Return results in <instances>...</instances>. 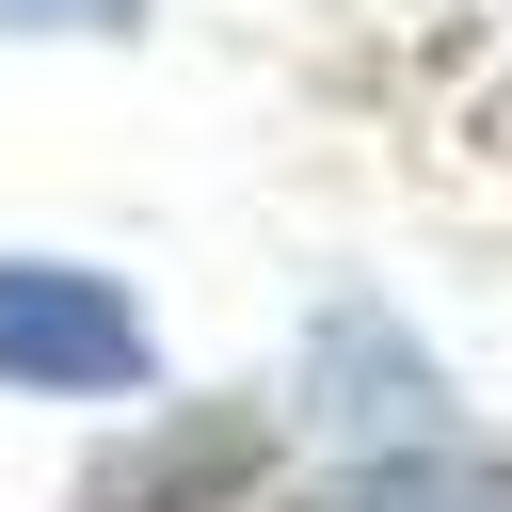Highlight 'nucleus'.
I'll return each instance as SVG.
<instances>
[{
  "label": "nucleus",
  "instance_id": "f03ea898",
  "mask_svg": "<svg viewBox=\"0 0 512 512\" xmlns=\"http://www.w3.org/2000/svg\"><path fill=\"white\" fill-rule=\"evenodd\" d=\"M432 400H448V384H432V352H416L400 320H368V304L320 320V416H352V432H432Z\"/></svg>",
  "mask_w": 512,
  "mask_h": 512
},
{
  "label": "nucleus",
  "instance_id": "423d86ee",
  "mask_svg": "<svg viewBox=\"0 0 512 512\" xmlns=\"http://www.w3.org/2000/svg\"><path fill=\"white\" fill-rule=\"evenodd\" d=\"M0 16H16V32H128L144 0H0Z\"/></svg>",
  "mask_w": 512,
  "mask_h": 512
},
{
  "label": "nucleus",
  "instance_id": "39448f33",
  "mask_svg": "<svg viewBox=\"0 0 512 512\" xmlns=\"http://www.w3.org/2000/svg\"><path fill=\"white\" fill-rule=\"evenodd\" d=\"M432 32H448V64H464V96L512 128V0H432Z\"/></svg>",
  "mask_w": 512,
  "mask_h": 512
},
{
  "label": "nucleus",
  "instance_id": "f257e3e1",
  "mask_svg": "<svg viewBox=\"0 0 512 512\" xmlns=\"http://www.w3.org/2000/svg\"><path fill=\"white\" fill-rule=\"evenodd\" d=\"M0 384H48V400H128V384H144V304H128L112 272L0 256Z\"/></svg>",
  "mask_w": 512,
  "mask_h": 512
},
{
  "label": "nucleus",
  "instance_id": "7ed1b4c3",
  "mask_svg": "<svg viewBox=\"0 0 512 512\" xmlns=\"http://www.w3.org/2000/svg\"><path fill=\"white\" fill-rule=\"evenodd\" d=\"M304 512H512V480L464 448H384V464H336Z\"/></svg>",
  "mask_w": 512,
  "mask_h": 512
},
{
  "label": "nucleus",
  "instance_id": "20e7f679",
  "mask_svg": "<svg viewBox=\"0 0 512 512\" xmlns=\"http://www.w3.org/2000/svg\"><path fill=\"white\" fill-rule=\"evenodd\" d=\"M240 448H256L240 416H176L144 464H112V480H96V512H176V496H224V480H240Z\"/></svg>",
  "mask_w": 512,
  "mask_h": 512
}]
</instances>
